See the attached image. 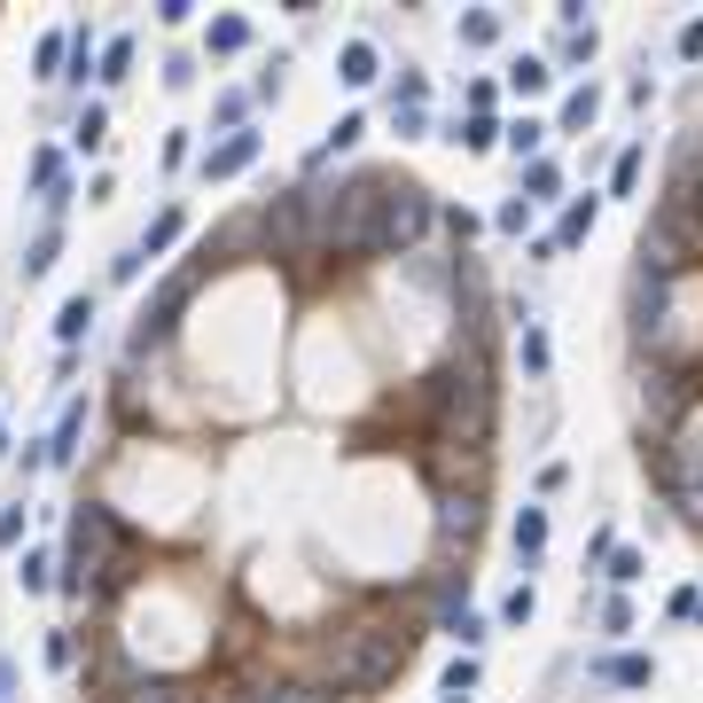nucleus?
I'll return each mask as SVG.
<instances>
[{"mask_svg":"<svg viewBox=\"0 0 703 703\" xmlns=\"http://www.w3.org/2000/svg\"><path fill=\"white\" fill-rule=\"evenodd\" d=\"M407 657H414V634H391V626H344V634L321 649V672H328L336 695H368V688H383Z\"/></svg>","mask_w":703,"mask_h":703,"instance_id":"2","label":"nucleus"},{"mask_svg":"<svg viewBox=\"0 0 703 703\" xmlns=\"http://www.w3.org/2000/svg\"><path fill=\"white\" fill-rule=\"evenodd\" d=\"M462 40H469V47H493V40H500V17H493V9H469V17H462Z\"/></svg>","mask_w":703,"mask_h":703,"instance_id":"26","label":"nucleus"},{"mask_svg":"<svg viewBox=\"0 0 703 703\" xmlns=\"http://www.w3.org/2000/svg\"><path fill=\"white\" fill-rule=\"evenodd\" d=\"M235 703H328V688H305V680H274V688H242Z\"/></svg>","mask_w":703,"mask_h":703,"instance_id":"11","label":"nucleus"},{"mask_svg":"<svg viewBox=\"0 0 703 703\" xmlns=\"http://www.w3.org/2000/svg\"><path fill=\"white\" fill-rule=\"evenodd\" d=\"M188 298H196V274H172V282H164V290H156V298L141 305V328H133V352H156V344H164L172 328H181V305H188Z\"/></svg>","mask_w":703,"mask_h":703,"instance_id":"6","label":"nucleus"},{"mask_svg":"<svg viewBox=\"0 0 703 703\" xmlns=\"http://www.w3.org/2000/svg\"><path fill=\"white\" fill-rule=\"evenodd\" d=\"M250 164H258V133L242 126V133H227V141L204 149V181H235V172H250Z\"/></svg>","mask_w":703,"mask_h":703,"instance_id":"8","label":"nucleus"},{"mask_svg":"<svg viewBox=\"0 0 703 703\" xmlns=\"http://www.w3.org/2000/svg\"><path fill=\"white\" fill-rule=\"evenodd\" d=\"M86 328H95V298H86V290H78V298H71V305L55 313V336H63V344H78Z\"/></svg>","mask_w":703,"mask_h":703,"instance_id":"16","label":"nucleus"},{"mask_svg":"<svg viewBox=\"0 0 703 703\" xmlns=\"http://www.w3.org/2000/svg\"><path fill=\"white\" fill-rule=\"evenodd\" d=\"M118 555H133L126 532H118V516H110L102 500H78V516H71V555H63V578H55V586H63V594L102 586Z\"/></svg>","mask_w":703,"mask_h":703,"instance_id":"3","label":"nucleus"},{"mask_svg":"<svg viewBox=\"0 0 703 703\" xmlns=\"http://www.w3.org/2000/svg\"><path fill=\"white\" fill-rule=\"evenodd\" d=\"M204 47H212V55H242V47H250V24H242V17H212Z\"/></svg>","mask_w":703,"mask_h":703,"instance_id":"15","label":"nucleus"},{"mask_svg":"<svg viewBox=\"0 0 703 703\" xmlns=\"http://www.w3.org/2000/svg\"><path fill=\"white\" fill-rule=\"evenodd\" d=\"M680 55H688V63L703 55V17H688V24H680Z\"/></svg>","mask_w":703,"mask_h":703,"instance_id":"42","label":"nucleus"},{"mask_svg":"<svg viewBox=\"0 0 703 703\" xmlns=\"http://www.w3.org/2000/svg\"><path fill=\"white\" fill-rule=\"evenodd\" d=\"M0 688H9V664H0Z\"/></svg>","mask_w":703,"mask_h":703,"instance_id":"44","label":"nucleus"},{"mask_svg":"<svg viewBox=\"0 0 703 703\" xmlns=\"http://www.w3.org/2000/svg\"><path fill=\"white\" fill-rule=\"evenodd\" d=\"M71 141H78L86 156H95V149L110 141V118H102V102H86V110H78V133H71Z\"/></svg>","mask_w":703,"mask_h":703,"instance_id":"23","label":"nucleus"},{"mask_svg":"<svg viewBox=\"0 0 703 703\" xmlns=\"http://www.w3.org/2000/svg\"><path fill=\"white\" fill-rule=\"evenodd\" d=\"M594 110H602V95H594V86H578V95L563 102V118H555V126H563V133H586V126H594Z\"/></svg>","mask_w":703,"mask_h":703,"instance_id":"21","label":"nucleus"},{"mask_svg":"<svg viewBox=\"0 0 703 703\" xmlns=\"http://www.w3.org/2000/svg\"><path fill=\"white\" fill-rule=\"evenodd\" d=\"M555 181H563V172H555L548 156H532V164H523V204H548V196H555Z\"/></svg>","mask_w":703,"mask_h":703,"instance_id":"20","label":"nucleus"},{"mask_svg":"<svg viewBox=\"0 0 703 703\" xmlns=\"http://www.w3.org/2000/svg\"><path fill=\"white\" fill-rule=\"evenodd\" d=\"M78 437H86V407H63V422H55V437H47V462H55V469L78 454Z\"/></svg>","mask_w":703,"mask_h":703,"instance_id":"13","label":"nucleus"},{"mask_svg":"<svg viewBox=\"0 0 703 703\" xmlns=\"http://www.w3.org/2000/svg\"><path fill=\"white\" fill-rule=\"evenodd\" d=\"M532 609H540V602H532V586H516V594L500 602V618H508V626H532Z\"/></svg>","mask_w":703,"mask_h":703,"instance_id":"33","label":"nucleus"},{"mask_svg":"<svg viewBox=\"0 0 703 703\" xmlns=\"http://www.w3.org/2000/svg\"><path fill=\"white\" fill-rule=\"evenodd\" d=\"M0 454H9V422H0Z\"/></svg>","mask_w":703,"mask_h":703,"instance_id":"43","label":"nucleus"},{"mask_svg":"<svg viewBox=\"0 0 703 703\" xmlns=\"http://www.w3.org/2000/svg\"><path fill=\"white\" fill-rule=\"evenodd\" d=\"M47 664H55V672H71V664H78V641H71V634H55V641H47Z\"/></svg>","mask_w":703,"mask_h":703,"instance_id":"40","label":"nucleus"},{"mask_svg":"<svg viewBox=\"0 0 703 703\" xmlns=\"http://www.w3.org/2000/svg\"><path fill=\"white\" fill-rule=\"evenodd\" d=\"M540 548H548V516H540V508H523V516H516V555L532 563Z\"/></svg>","mask_w":703,"mask_h":703,"instance_id":"18","label":"nucleus"},{"mask_svg":"<svg viewBox=\"0 0 703 703\" xmlns=\"http://www.w3.org/2000/svg\"><path fill=\"white\" fill-rule=\"evenodd\" d=\"M634 181H641V149H626V156H618V196H634Z\"/></svg>","mask_w":703,"mask_h":703,"instance_id":"41","label":"nucleus"},{"mask_svg":"<svg viewBox=\"0 0 703 703\" xmlns=\"http://www.w3.org/2000/svg\"><path fill=\"white\" fill-rule=\"evenodd\" d=\"M454 141H462V149H477V156H485V149H493V141H500V126H493V118H477V110H469V126H462V133H454Z\"/></svg>","mask_w":703,"mask_h":703,"instance_id":"29","label":"nucleus"},{"mask_svg":"<svg viewBox=\"0 0 703 703\" xmlns=\"http://www.w3.org/2000/svg\"><path fill=\"white\" fill-rule=\"evenodd\" d=\"M695 399H703V376L688 360H641V422L657 437H680V422H688Z\"/></svg>","mask_w":703,"mask_h":703,"instance_id":"4","label":"nucleus"},{"mask_svg":"<svg viewBox=\"0 0 703 703\" xmlns=\"http://www.w3.org/2000/svg\"><path fill=\"white\" fill-rule=\"evenodd\" d=\"M360 133H368V118H336V126H328V156H336V149H352Z\"/></svg>","mask_w":703,"mask_h":703,"instance_id":"37","label":"nucleus"},{"mask_svg":"<svg viewBox=\"0 0 703 703\" xmlns=\"http://www.w3.org/2000/svg\"><path fill=\"white\" fill-rule=\"evenodd\" d=\"M609 578L634 586V578H641V555H634V548H609Z\"/></svg>","mask_w":703,"mask_h":703,"instance_id":"36","label":"nucleus"},{"mask_svg":"<svg viewBox=\"0 0 703 703\" xmlns=\"http://www.w3.org/2000/svg\"><path fill=\"white\" fill-rule=\"evenodd\" d=\"M258 235H267L274 250H305V242H313V204H305V188H290V196H274L267 212H258Z\"/></svg>","mask_w":703,"mask_h":703,"instance_id":"7","label":"nucleus"},{"mask_svg":"<svg viewBox=\"0 0 703 703\" xmlns=\"http://www.w3.org/2000/svg\"><path fill=\"white\" fill-rule=\"evenodd\" d=\"M437 532H446V540H469V532H477V493H446V500H437Z\"/></svg>","mask_w":703,"mask_h":703,"instance_id":"9","label":"nucleus"},{"mask_svg":"<svg viewBox=\"0 0 703 703\" xmlns=\"http://www.w3.org/2000/svg\"><path fill=\"white\" fill-rule=\"evenodd\" d=\"M172 242H181V212L164 204V212L149 219V235H141V258H149V250H172Z\"/></svg>","mask_w":703,"mask_h":703,"instance_id":"25","label":"nucleus"},{"mask_svg":"<svg viewBox=\"0 0 703 703\" xmlns=\"http://www.w3.org/2000/svg\"><path fill=\"white\" fill-rule=\"evenodd\" d=\"M523 368L548 376V336H540V328H523Z\"/></svg>","mask_w":703,"mask_h":703,"instance_id":"39","label":"nucleus"},{"mask_svg":"<svg viewBox=\"0 0 703 703\" xmlns=\"http://www.w3.org/2000/svg\"><path fill=\"white\" fill-rule=\"evenodd\" d=\"M32 181H40V196H47V204H63V196H71V188H63V156H55V149H40V156H32Z\"/></svg>","mask_w":703,"mask_h":703,"instance_id":"19","label":"nucleus"},{"mask_svg":"<svg viewBox=\"0 0 703 703\" xmlns=\"http://www.w3.org/2000/svg\"><path fill=\"white\" fill-rule=\"evenodd\" d=\"M493 219H500V227H508V235H523V227H532V204H523V196H508V204H500V212H493Z\"/></svg>","mask_w":703,"mask_h":703,"instance_id":"38","label":"nucleus"},{"mask_svg":"<svg viewBox=\"0 0 703 703\" xmlns=\"http://www.w3.org/2000/svg\"><path fill=\"white\" fill-rule=\"evenodd\" d=\"M626 626H634V602L609 594V602H602V634H626Z\"/></svg>","mask_w":703,"mask_h":703,"instance_id":"34","label":"nucleus"},{"mask_svg":"<svg viewBox=\"0 0 703 703\" xmlns=\"http://www.w3.org/2000/svg\"><path fill=\"white\" fill-rule=\"evenodd\" d=\"M586 235H594V196H578V204L555 219V235H548V242H555V250H578Z\"/></svg>","mask_w":703,"mask_h":703,"instance_id":"12","label":"nucleus"},{"mask_svg":"<svg viewBox=\"0 0 703 703\" xmlns=\"http://www.w3.org/2000/svg\"><path fill=\"white\" fill-rule=\"evenodd\" d=\"M313 204V242L344 258H376V212H383V172H352L336 188H305Z\"/></svg>","mask_w":703,"mask_h":703,"instance_id":"1","label":"nucleus"},{"mask_svg":"<svg viewBox=\"0 0 703 703\" xmlns=\"http://www.w3.org/2000/svg\"><path fill=\"white\" fill-rule=\"evenodd\" d=\"M336 78H344V86H368V78H376V47H368V40H352L344 63H336Z\"/></svg>","mask_w":703,"mask_h":703,"instance_id":"17","label":"nucleus"},{"mask_svg":"<svg viewBox=\"0 0 703 703\" xmlns=\"http://www.w3.org/2000/svg\"><path fill=\"white\" fill-rule=\"evenodd\" d=\"M446 634H454L462 649H477V641H485V618H477V609H454V618H446Z\"/></svg>","mask_w":703,"mask_h":703,"instance_id":"31","label":"nucleus"},{"mask_svg":"<svg viewBox=\"0 0 703 703\" xmlns=\"http://www.w3.org/2000/svg\"><path fill=\"white\" fill-rule=\"evenodd\" d=\"M63 55H71V32H47V40H40V55H32V63H40V78H63Z\"/></svg>","mask_w":703,"mask_h":703,"instance_id":"27","label":"nucleus"},{"mask_svg":"<svg viewBox=\"0 0 703 703\" xmlns=\"http://www.w3.org/2000/svg\"><path fill=\"white\" fill-rule=\"evenodd\" d=\"M126 63H133V40H126V32H118V40H110V47H102V71H95V78H126Z\"/></svg>","mask_w":703,"mask_h":703,"instance_id":"32","label":"nucleus"},{"mask_svg":"<svg viewBox=\"0 0 703 703\" xmlns=\"http://www.w3.org/2000/svg\"><path fill=\"white\" fill-rule=\"evenodd\" d=\"M430 219H437V204H430V188H422V181H383V212H376V258H399V250H414V242L430 235Z\"/></svg>","mask_w":703,"mask_h":703,"instance_id":"5","label":"nucleus"},{"mask_svg":"<svg viewBox=\"0 0 703 703\" xmlns=\"http://www.w3.org/2000/svg\"><path fill=\"white\" fill-rule=\"evenodd\" d=\"M500 133H508V149H516L523 164H532V156H540V141H548V126H540V118H516V126H500Z\"/></svg>","mask_w":703,"mask_h":703,"instance_id":"24","label":"nucleus"},{"mask_svg":"<svg viewBox=\"0 0 703 703\" xmlns=\"http://www.w3.org/2000/svg\"><path fill=\"white\" fill-rule=\"evenodd\" d=\"M17 578H24V594H47V586H55V563H47V555H24Z\"/></svg>","mask_w":703,"mask_h":703,"instance_id":"30","label":"nucleus"},{"mask_svg":"<svg viewBox=\"0 0 703 703\" xmlns=\"http://www.w3.org/2000/svg\"><path fill=\"white\" fill-rule=\"evenodd\" d=\"M469 688H477V657H454L446 664V695H469Z\"/></svg>","mask_w":703,"mask_h":703,"instance_id":"35","label":"nucleus"},{"mask_svg":"<svg viewBox=\"0 0 703 703\" xmlns=\"http://www.w3.org/2000/svg\"><path fill=\"white\" fill-rule=\"evenodd\" d=\"M548 78H555V71H548L540 55H516V63H508V86H516V95H540Z\"/></svg>","mask_w":703,"mask_h":703,"instance_id":"22","label":"nucleus"},{"mask_svg":"<svg viewBox=\"0 0 703 703\" xmlns=\"http://www.w3.org/2000/svg\"><path fill=\"white\" fill-rule=\"evenodd\" d=\"M55 250H63V235H55V227H40V242L24 250V274H47V267H55Z\"/></svg>","mask_w":703,"mask_h":703,"instance_id":"28","label":"nucleus"},{"mask_svg":"<svg viewBox=\"0 0 703 703\" xmlns=\"http://www.w3.org/2000/svg\"><path fill=\"white\" fill-rule=\"evenodd\" d=\"M446 703H469V695H446Z\"/></svg>","mask_w":703,"mask_h":703,"instance_id":"45","label":"nucleus"},{"mask_svg":"<svg viewBox=\"0 0 703 703\" xmlns=\"http://www.w3.org/2000/svg\"><path fill=\"white\" fill-rule=\"evenodd\" d=\"M594 680H609V688H649V680H657V664H649V657H602V664H594Z\"/></svg>","mask_w":703,"mask_h":703,"instance_id":"10","label":"nucleus"},{"mask_svg":"<svg viewBox=\"0 0 703 703\" xmlns=\"http://www.w3.org/2000/svg\"><path fill=\"white\" fill-rule=\"evenodd\" d=\"M102 703H188V688H181V680H133V688H118V695H102Z\"/></svg>","mask_w":703,"mask_h":703,"instance_id":"14","label":"nucleus"}]
</instances>
